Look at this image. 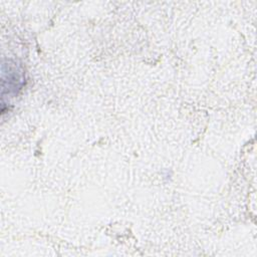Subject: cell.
Here are the masks:
<instances>
[{
  "label": "cell",
  "mask_w": 257,
  "mask_h": 257,
  "mask_svg": "<svg viewBox=\"0 0 257 257\" xmlns=\"http://www.w3.org/2000/svg\"><path fill=\"white\" fill-rule=\"evenodd\" d=\"M21 66L12 61L2 63V93L15 94L24 84V73Z\"/></svg>",
  "instance_id": "cell-1"
}]
</instances>
